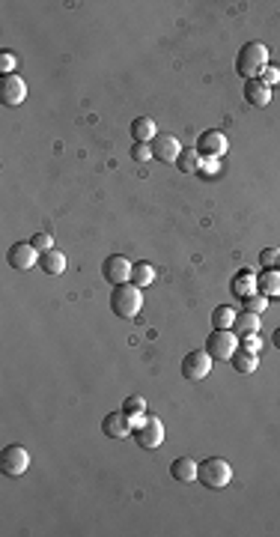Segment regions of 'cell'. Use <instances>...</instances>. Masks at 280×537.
I'll return each mask as SVG.
<instances>
[{"label": "cell", "instance_id": "obj_24", "mask_svg": "<svg viewBox=\"0 0 280 537\" xmlns=\"http://www.w3.org/2000/svg\"><path fill=\"white\" fill-rule=\"evenodd\" d=\"M236 317H239V313L233 310L230 305H218L215 310H212V326H215V329H233Z\"/></svg>", "mask_w": 280, "mask_h": 537}, {"label": "cell", "instance_id": "obj_13", "mask_svg": "<svg viewBox=\"0 0 280 537\" xmlns=\"http://www.w3.org/2000/svg\"><path fill=\"white\" fill-rule=\"evenodd\" d=\"M102 433L108 439H128L131 436V424H128V415L126 412H108L105 421H102Z\"/></svg>", "mask_w": 280, "mask_h": 537}, {"label": "cell", "instance_id": "obj_29", "mask_svg": "<svg viewBox=\"0 0 280 537\" xmlns=\"http://www.w3.org/2000/svg\"><path fill=\"white\" fill-rule=\"evenodd\" d=\"M260 266L263 268H280V248H263L260 251Z\"/></svg>", "mask_w": 280, "mask_h": 537}, {"label": "cell", "instance_id": "obj_2", "mask_svg": "<svg viewBox=\"0 0 280 537\" xmlns=\"http://www.w3.org/2000/svg\"><path fill=\"white\" fill-rule=\"evenodd\" d=\"M265 66H268V48L265 45L263 42H244L239 57H236V72L242 78H248V81H253V78H260L265 72Z\"/></svg>", "mask_w": 280, "mask_h": 537}, {"label": "cell", "instance_id": "obj_21", "mask_svg": "<svg viewBox=\"0 0 280 537\" xmlns=\"http://www.w3.org/2000/svg\"><path fill=\"white\" fill-rule=\"evenodd\" d=\"M200 162H203V159H200V152H197L194 147H185L182 152H179L176 167H179L182 173H197V171H200Z\"/></svg>", "mask_w": 280, "mask_h": 537}, {"label": "cell", "instance_id": "obj_20", "mask_svg": "<svg viewBox=\"0 0 280 537\" xmlns=\"http://www.w3.org/2000/svg\"><path fill=\"white\" fill-rule=\"evenodd\" d=\"M233 367H236L239 373H253L256 367H260V352H248V350H236L233 352Z\"/></svg>", "mask_w": 280, "mask_h": 537}, {"label": "cell", "instance_id": "obj_32", "mask_svg": "<svg viewBox=\"0 0 280 537\" xmlns=\"http://www.w3.org/2000/svg\"><path fill=\"white\" fill-rule=\"evenodd\" d=\"M221 173V159H203L200 162L197 176H218Z\"/></svg>", "mask_w": 280, "mask_h": 537}, {"label": "cell", "instance_id": "obj_25", "mask_svg": "<svg viewBox=\"0 0 280 537\" xmlns=\"http://www.w3.org/2000/svg\"><path fill=\"white\" fill-rule=\"evenodd\" d=\"M268 301H272V299H265L263 293H253V296H248V299H242V305H244V310H248V313H256V317H263L265 308H268Z\"/></svg>", "mask_w": 280, "mask_h": 537}, {"label": "cell", "instance_id": "obj_9", "mask_svg": "<svg viewBox=\"0 0 280 537\" xmlns=\"http://www.w3.org/2000/svg\"><path fill=\"white\" fill-rule=\"evenodd\" d=\"M131 268L134 263H128L122 254H110L108 260L102 263V275L110 287H119V284H128L131 281Z\"/></svg>", "mask_w": 280, "mask_h": 537}, {"label": "cell", "instance_id": "obj_3", "mask_svg": "<svg viewBox=\"0 0 280 537\" xmlns=\"http://www.w3.org/2000/svg\"><path fill=\"white\" fill-rule=\"evenodd\" d=\"M197 480L209 489H223L233 480V466L223 457H209V460L197 463Z\"/></svg>", "mask_w": 280, "mask_h": 537}, {"label": "cell", "instance_id": "obj_23", "mask_svg": "<svg viewBox=\"0 0 280 537\" xmlns=\"http://www.w3.org/2000/svg\"><path fill=\"white\" fill-rule=\"evenodd\" d=\"M155 281V266L152 263H134L131 268V284H138L140 289L143 287H149Z\"/></svg>", "mask_w": 280, "mask_h": 537}, {"label": "cell", "instance_id": "obj_11", "mask_svg": "<svg viewBox=\"0 0 280 537\" xmlns=\"http://www.w3.org/2000/svg\"><path fill=\"white\" fill-rule=\"evenodd\" d=\"M6 260H9V266H13V268H18V272H24V268L39 266V251L33 248L30 242H15V245H9Z\"/></svg>", "mask_w": 280, "mask_h": 537}, {"label": "cell", "instance_id": "obj_8", "mask_svg": "<svg viewBox=\"0 0 280 537\" xmlns=\"http://www.w3.org/2000/svg\"><path fill=\"white\" fill-rule=\"evenodd\" d=\"M131 439L138 442L140 448H147V451H152V448H159L164 442V424L161 418H155L147 412V421H143V427H138L131 433Z\"/></svg>", "mask_w": 280, "mask_h": 537}, {"label": "cell", "instance_id": "obj_6", "mask_svg": "<svg viewBox=\"0 0 280 537\" xmlns=\"http://www.w3.org/2000/svg\"><path fill=\"white\" fill-rule=\"evenodd\" d=\"M0 468H3V475H9V478H21L30 468L27 448H21V445L3 448V454H0Z\"/></svg>", "mask_w": 280, "mask_h": 537}, {"label": "cell", "instance_id": "obj_28", "mask_svg": "<svg viewBox=\"0 0 280 537\" xmlns=\"http://www.w3.org/2000/svg\"><path fill=\"white\" fill-rule=\"evenodd\" d=\"M15 66H18V54L15 51H0V75H15Z\"/></svg>", "mask_w": 280, "mask_h": 537}, {"label": "cell", "instance_id": "obj_30", "mask_svg": "<svg viewBox=\"0 0 280 537\" xmlns=\"http://www.w3.org/2000/svg\"><path fill=\"white\" fill-rule=\"evenodd\" d=\"M30 245H33V248H36L39 254H45V251H51V248H54V236H51V233H42V230H39L36 236L30 239Z\"/></svg>", "mask_w": 280, "mask_h": 537}, {"label": "cell", "instance_id": "obj_18", "mask_svg": "<svg viewBox=\"0 0 280 537\" xmlns=\"http://www.w3.org/2000/svg\"><path fill=\"white\" fill-rule=\"evenodd\" d=\"M131 138H134V143H152L155 138H159L155 120H149V117H138V120L131 122Z\"/></svg>", "mask_w": 280, "mask_h": 537}, {"label": "cell", "instance_id": "obj_26", "mask_svg": "<svg viewBox=\"0 0 280 537\" xmlns=\"http://www.w3.org/2000/svg\"><path fill=\"white\" fill-rule=\"evenodd\" d=\"M122 412H126V415H147V400L140 394H131V397L122 400Z\"/></svg>", "mask_w": 280, "mask_h": 537}, {"label": "cell", "instance_id": "obj_34", "mask_svg": "<svg viewBox=\"0 0 280 537\" xmlns=\"http://www.w3.org/2000/svg\"><path fill=\"white\" fill-rule=\"evenodd\" d=\"M272 343H274L277 350H280V329H274V334H272Z\"/></svg>", "mask_w": 280, "mask_h": 537}, {"label": "cell", "instance_id": "obj_5", "mask_svg": "<svg viewBox=\"0 0 280 537\" xmlns=\"http://www.w3.org/2000/svg\"><path fill=\"white\" fill-rule=\"evenodd\" d=\"M212 358L206 350H194V352H188L182 358V376L188 379V382H200V379H206L212 373Z\"/></svg>", "mask_w": 280, "mask_h": 537}, {"label": "cell", "instance_id": "obj_33", "mask_svg": "<svg viewBox=\"0 0 280 537\" xmlns=\"http://www.w3.org/2000/svg\"><path fill=\"white\" fill-rule=\"evenodd\" d=\"M260 81H263L265 87H274V84H280V69H277V66H265V72L260 75Z\"/></svg>", "mask_w": 280, "mask_h": 537}, {"label": "cell", "instance_id": "obj_7", "mask_svg": "<svg viewBox=\"0 0 280 537\" xmlns=\"http://www.w3.org/2000/svg\"><path fill=\"white\" fill-rule=\"evenodd\" d=\"M194 150L200 152V159H221V155L230 150V141H227V134H223V131L209 129V131H203V134L197 138V147H194Z\"/></svg>", "mask_w": 280, "mask_h": 537}, {"label": "cell", "instance_id": "obj_19", "mask_svg": "<svg viewBox=\"0 0 280 537\" xmlns=\"http://www.w3.org/2000/svg\"><path fill=\"white\" fill-rule=\"evenodd\" d=\"M39 266H42V272H48V275H63L66 272V254L57 248L45 251V254H39Z\"/></svg>", "mask_w": 280, "mask_h": 537}, {"label": "cell", "instance_id": "obj_31", "mask_svg": "<svg viewBox=\"0 0 280 537\" xmlns=\"http://www.w3.org/2000/svg\"><path fill=\"white\" fill-rule=\"evenodd\" d=\"M131 159H134V162H149V159H155L152 143H134V147H131Z\"/></svg>", "mask_w": 280, "mask_h": 537}, {"label": "cell", "instance_id": "obj_1", "mask_svg": "<svg viewBox=\"0 0 280 537\" xmlns=\"http://www.w3.org/2000/svg\"><path fill=\"white\" fill-rule=\"evenodd\" d=\"M110 310L117 313L119 320H134L138 313L143 310V293L138 284H119L114 287V293H110Z\"/></svg>", "mask_w": 280, "mask_h": 537}, {"label": "cell", "instance_id": "obj_10", "mask_svg": "<svg viewBox=\"0 0 280 537\" xmlns=\"http://www.w3.org/2000/svg\"><path fill=\"white\" fill-rule=\"evenodd\" d=\"M24 99H27V84L18 72L0 78V102H3L6 108H18Z\"/></svg>", "mask_w": 280, "mask_h": 537}, {"label": "cell", "instance_id": "obj_14", "mask_svg": "<svg viewBox=\"0 0 280 537\" xmlns=\"http://www.w3.org/2000/svg\"><path fill=\"white\" fill-rule=\"evenodd\" d=\"M244 102L253 105V108H265L268 102H272V87H265L260 78L244 81Z\"/></svg>", "mask_w": 280, "mask_h": 537}, {"label": "cell", "instance_id": "obj_15", "mask_svg": "<svg viewBox=\"0 0 280 537\" xmlns=\"http://www.w3.org/2000/svg\"><path fill=\"white\" fill-rule=\"evenodd\" d=\"M256 293L265 299H280V268H263L256 275Z\"/></svg>", "mask_w": 280, "mask_h": 537}, {"label": "cell", "instance_id": "obj_12", "mask_svg": "<svg viewBox=\"0 0 280 537\" xmlns=\"http://www.w3.org/2000/svg\"><path fill=\"white\" fill-rule=\"evenodd\" d=\"M185 147L179 143L176 134H167V131H159V138L152 141V152H155V159H161L164 164H176L179 159V152H182Z\"/></svg>", "mask_w": 280, "mask_h": 537}, {"label": "cell", "instance_id": "obj_16", "mask_svg": "<svg viewBox=\"0 0 280 537\" xmlns=\"http://www.w3.org/2000/svg\"><path fill=\"white\" fill-rule=\"evenodd\" d=\"M233 293H236L239 299H248L256 293V272L253 268H239L236 275H233Z\"/></svg>", "mask_w": 280, "mask_h": 537}, {"label": "cell", "instance_id": "obj_27", "mask_svg": "<svg viewBox=\"0 0 280 537\" xmlns=\"http://www.w3.org/2000/svg\"><path fill=\"white\" fill-rule=\"evenodd\" d=\"M239 350H248V352H260V350H263V338H260V331H251V334H239Z\"/></svg>", "mask_w": 280, "mask_h": 537}, {"label": "cell", "instance_id": "obj_17", "mask_svg": "<svg viewBox=\"0 0 280 537\" xmlns=\"http://www.w3.org/2000/svg\"><path fill=\"white\" fill-rule=\"evenodd\" d=\"M170 478L176 484H194L197 480V463L188 460V457H179V460L170 463Z\"/></svg>", "mask_w": 280, "mask_h": 537}, {"label": "cell", "instance_id": "obj_22", "mask_svg": "<svg viewBox=\"0 0 280 537\" xmlns=\"http://www.w3.org/2000/svg\"><path fill=\"white\" fill-rule=\"evenodd\" d=\"M260 322L263 317H256V313H248V310H242L236 322H233V331L236 334H251V331H260Z\"/></svg>", "mask_w": 280, "mask_h": 537}, {"label": "cell", "instance_id": "obj_4", "mask_svg": "<svg viewBox=\"0 0 280 537\" xmlns=\"http://www.w3.org/2000/svg\"><path fill=\"white\" fill-rule=\"evenodd\" d=\"M236 350H239V334L233 329H215L206 338V352L215 358V361H230Z\"/></svg>", "mask_w": 280, "mask_h": 537}]
</instances>
